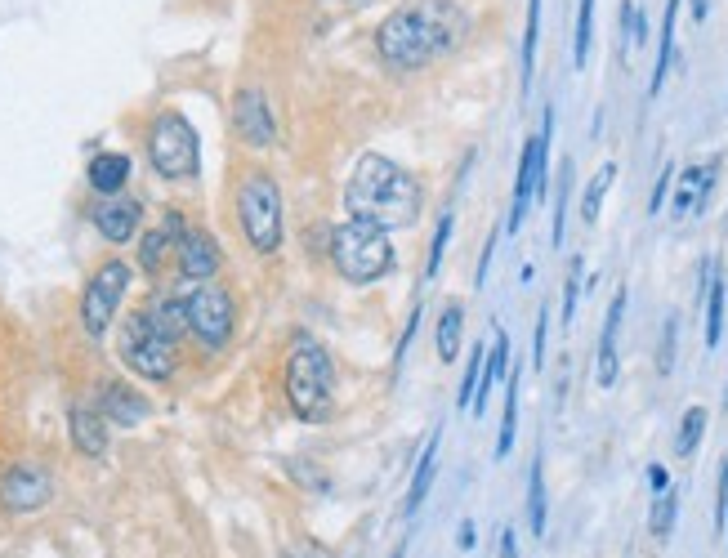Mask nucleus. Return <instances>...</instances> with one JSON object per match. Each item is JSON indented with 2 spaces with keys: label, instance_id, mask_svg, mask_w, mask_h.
Segmentation results:
<instances>
[{
  "label": "nucleus",
  "instance_id": "a878e982",
  "mask_svg": "<svg viewBox=\"0 0 728 558\" xmlns=\"http://www.w3.org/2000/svg\"><path fill=\"white\" fill-rule=\"evenodd\" d=\"M461 331H465V309L461 304H447L443 317H438V358L452 362L461 353Z\"/></svg>",
  "mask_w": 728,
  "mask_h": 558
},
{
  "label": "nucleus",
  "instance_id": "f257e3e1",
  "mask_svg": "<svg viewBox=\"0 0 728 558\" xmlns=\"http://www.w3.org/2000/svg\"><path fill=\"white\" fill-rule=\"evenodd\" d=\"M465 36L469 14L461 0H411L376 27V50L398 72H420V67L461 50Z\"/></svg>",
  "mask_w": 728,
  "mask_h": 558
},
{
  "label": "nucleus",
  "instance_id": "0eeeda50",
  "mask_svg": "<svg viewBox=\"0 0 728 558\" xmlns=\"http://www.w3.org/2000/svg\"><path fill=\"white\" fill-rule=\"evenodd\" d=\"M117 349H121V362H126L134 375H143V380H170V375H175V340H170L148 313H134L130 322L121 326Z\"/></svg>",
  "mask_w": 728,
  "mask_h": 558
},
{
  "label": "nucleus",
  "instance_id": "37998d69",
  "mask_svg": "<svg viewBox=\"0 0 728 558\" xmlns=\"http://www.w3.org/2000/svg\"><path fill=\"white\" fill-rule=\"evenodd\" d=\"M648 483H653L657 492H666V483H670V478H666V469H662V465H653V469H648Z\"/></svg>",
  "mask_w": 728,
  "mask_h": 558
},
{
  "label": "nucleus",
  "instance_id": "473e14b6",
  "mask_svg": "<svg viewBox=\"0 0 728 558\" xmlns=\"http://www.w3.org/2000/svg\"><path fill=\"white\" fill-rule=\"evenodd\" d=\"M675 509H679V496L670 492H657V505H653V518H648V527H653V536L657 541H666L670 536V527H675Z\"/></svg>",
  "mask_w": 728,
  "mask_h": 558
},
{
  "label": "nucleus",
  "instance_id": "cd10ccee",
  "mask_svg": "<svg viewBox=\"0 0 728 558\" xmlns=\"http://www.w3.org/2000/svg\"><path fill=\"white\" fill-rule=\"evenodd\" d=\"M536 41H541V0H528V32H523V94L532 90V72H536Z\"/></svg>",
  "mask_w": 728,
  "mask_h": 558
},
{
  "label": "nucleus",
  "instance_id": "79ce46f5",
  "mask_svg": "<svg viewBox=\"0 0 728 558\" xmlns=\"http://www.w3.org/2000/svg\"><path fill=\"white\" fill-rule=\"evenodd\" d=\"M715 523L728 527V460H724V474H720V514H715Z\"/></svg>",
  "mask_w": 728,
  "mask_h": 558
},
{
  "label": "nucleus",
  "instance_id": "f8f14e48",
  "mask_svg": "<svg viewBox=\"0 0 728 558\" xmlns=\"http://www.w3.org/2000/svg\"><path fill=\"white\" fill-rule=\"evenodd\" d=\"M715 179H720V161H697V166H688L679 179H670V215L675 219L702 215L711 192H715Z\"/></svg>",
  "mask_w": 728,
  "mask_h": 558
},
{
  "label": "nucleus",
  "instance_id": "e433bc0d",
  "mask_svg": "<svg viewBox=\"0 0 728 558\" xmlns=\"http://www.w3.org/2000/svg\"><path fill=\"white\" fill-rule=\"evenodd\" d=\"M568 179H572V161H563V179H559V197H554V246H563V228H568Z\"/></svg>",
  "mask_w": 728,
  "mask_h": 558
},
{
  "label": "nucleus",
  "instance_id": "2f4dec72",
  "mask_svg": "<svg viewBox=\"0 0 728 558\" xmlns=\"http://www.w3.org/2000/svg\"><path fill=\"white\" fill-rule=\"evenodd\" d=\"M590 36H595V0H581L577 5V41H572V63L586 67L590 59Z\"/></svg>",
  "mask_w": 728,
  "mask_h": 558
},
{
  "label": "nucleus",
  "instance_id": "ea45409f",
  "mask_svg": "<svg viewBox=\"0 0 728 558\" xmlns=\"http://www.w3.org/2000/svg\"><path fill=\"white\" fill-rule=\"evenodd\" d=\"M545 362V309L536 317V335H532V367H541Z\"/></svg>",
  "mask_w": 728,
  "mask_h": 558
},
{
  "label": "nucleus",
  "instance_id": "c03bdc74",
  "mask_svg": "<svg viewBox=\"0 0 728 558\" xmlns=\"http://www.w3.org/2000/svg\"><path fill=\"white\" fill-rule=\"evenodd\" d=\"M501 558H519V545H514V532H501Z\"/></svg>",
  "mask_w": 728,
  "mask_h": 558
},
{
  "label": "nucleus",
  "instance_id": "49530a36",
  "mask_svg": "<svg viewBox=\"0 0 728 558\" xmlns=\"http://www.w3.org/2000/svg\"><path fill=\"white\" fill-rule=\"evenodd\" d=\"M706 14H711V0H693V18H697V23H706Z\"/></svg>",
  "mask_w": 728,
  "mask_h": 558
},
{
  "label": "nucleus",
  "instance_id": "423d86ee",
  "mask_svg": "<svg viewBox=\"0 0 728 558\" xmlns=\"http://www.w3.org/2000/svg\"><path fill=\"white\" fill-rule=\"evenodd\" d=\"M148 161L161 179H197L201 170V148L197 130L184 112H161L148 130Z\"/></svg>",
  "mask_w": 728,
  "mask_h": 558
},
{
  "label": "nucleus",
  "instance_id": "1a4fd4ad",
  "mask_svg": "<svg viewBox=\"0 0 728 558\" xmlns=\"http://www.w3.org/2000/svg\"><path fill=\"white\" fill-rule=\"evenodd\" d=\"M126 291H130V264L126 259H108V264L90 277V286H85V295H81V322H85V331H90L94 340L112 326V317H117Z\"/></svg>",
  "mask_w": 728,
  "mask_h": 558
},
{
  "label": "nucleus",
  "instance_id": "4468645a",
  "mask_svg": "<svg viewBox=\"0 0 728 558\" xmlns=\"http://www.w3.org/2000/svg\"><path fill=\"white\" fill-rule=\"evenodd\" d=\"M175 255H179V273H184L188 282H210V277L219 273V264H224L219 242L206 233V228H184Z\"/></svg>",
  "mask_w": 728,
  "mask_h": 558
},
{
  "label": "nucleus",
  "instance_id": "c85d7f7f",
  "mask_svg": "<svg viewBox=\"0 0 728 558\" xmlns=\"http://www.w3.org/2000/svg\"><path fill=\"white\" fill-rule=\"evenodd\" d=\"M612 179H617V166H599V175L590 179V188H586V197H581V219L586 224H595L599 219V210H603V197H608V188H612Z\"/></svg>",
  "mask_w": 728,
  "mask_h": 558
},
{
  "label": "nucleus",
  "instance_id": "4be33fe9",
  "mask_svg": "<svg viewBox=\"0 0 728 558\" xmlns=\"http://www.w3.org/2000/svg\"><path fill=\"white\" fill-rule=\"evenodd\" d=\"M438 442H443V434H429L425 451H420V460H416V478H411V492H407V514H416L429 496V483H434V474H438Z\"/></svg>",
  "mask_w": 728,
  "mask_h": 558
},
{
  "label": "nucleus",
  "instance_id": "dca6fc26",
  "mask_svg": "<svg viewBox=\"0 0 728 558\" xmlns=\"http://www.w3.org/2000/svg\"><path fill=\"white\" fill-rule=\"evenodd\" d=\"M67 425H72V442H76V451H81V456H94L99 460L103 451H108V420H103V411L94 407V402H76L72 407V420H67Z\"/></svg>",
  "mask_w": 728,
  "mask_h": 558
},
{
  "label": "nucleus",
  "instance_id": "4c0bfd02",
  "mask_svg": "<svg viewBox=\"0 0 728 558\" xmlns=\"http://www.w3.org/2000/svg\"><path fill=\"white\" fill-rule=\"evenodd\" d=\"M577 295H581V259H572V264H568V282H563V326H572Z\"/></svg>",
  "mask_w": 728,
  "mask_h": 558
},
{
  "label": "nucleus",
  "instance_id": "7ed1b4c3",
  "mask_svg": "<svg viewBox=\"0 0 728 558\" xmlns=\"http://www.w3.org/2000/svg\"><path fill=\"white\" fill-rule=\"evenodd\" d=\"M286 402L300 420L322 425L335 411V367L331 353L313 335H295L286 353Z\"/></svg>",
  "mask_w": 728,
  "mask_h": 558
},
{
  "label": "nucleus",
  "instance_id": "6e6552de",
  "mask_svg": "<svg viewBox=\"0 0 728 558\" xmlns=\"http://www.w3.org/2000/svg\"><path fill=\"white\" fill-rule=\"evenodd\" d=\"M184 317H188V331L197 335L206 349H224L228 335H233V322H237V309H233V295L224 286L210 282H197L193 291L184 295Z\"/></svg>",
  "mask_w": 728,
  "mask_h": 558
},
{
  "label": "nucleus",
  "instance_id": "c9c22d12",
  "mask_svg": "<svg viewBox=\"0 0 728 558\" xmlns=\"http://www.w3.org/2000/svg\"><path fill=\"white\" fill-rule=\"evenodd\" d=\"M483 344H478L474 353H469V367H465V380H461V393H456V407L469 411V402H474V389H478V375H483Z\"/></svg>",
  "mask_w": 728,
  "mask_h": 558
},
{
  "label": "nucleus",
  "instance_id": "72a5a7b5",
  "mask_svg": "<svg viewBox=\"0 0 728 558\" xmlns=\"http://www.w3.org/2000/svg\"><path fill=\"white\" fill-rule=\"evenodd\" d=\"M621 32H626V50H635V45H644V36H648V23H644V9H639L635 0H626V5H621Z\"/></svg>",
  "mask_w": 728,
  "mask_h": 558
},
{
  "label": "nucleus",
  "instance_id": "39448f33",
  "mask_svg": "<svg viewBox=\"0 0 728 558\" xmlns=\"http://www.w3.org/2000/svg\"><path fill=\"white\" fill-rule=\"evenodd\" d=\"M237 210H242L246 242L260 255H273L282 246V188L268 170H251L237 188Z\"/></svg>",
  "mask_w": 728,
  "mask_h": 558
},
{
  "label": "nucleus",
  "instance_id": "6ab92c4d",
  "mask_svg": "<svg viewBox=\"0 0 728 558\" xmlns=\"http://www.w3.org/2000/svg\"><path fill=\"white\" fill-rule=\"evenodd\" d=\"M99 411H103V420H108V425L130 429V425H139V420L148 416V402H143L134 389H126V384H103Z\"/></svg>",
  "mask_w": 728,
  "mask_h": 558
},
{
  "label": "nucleus",
  "instance_id": "2eb2a0df",
  "mask_svg": "<svg viewBox=\"0 0 728 558\" xmlns=\"http://www.w3.org/2000/svg\"><path fill=\"white\" fill-rule=\"evenodd\" d=\"M90 219H94V228H99L112 246H121V242H130V237L139 233L143 210H139V201H134V197H121V192H117V197L99 201Z\"/></svg>",
  "mask_w": 728,
  "mask_h": 558
},
{
  "label": "nucleus",
  "instance_id": "a18cd8bd",
  "mask_svg": "<svg viewBox=\"0 0 728 558\" xmlns=\"http://www.w3.org/2000/svg\"><path fill=\"white\" fill-rule=\"evenodd\" d=\"M461 550H474V523H461Z\"/></svg>",
  "mask_w": 728,
  "mask_h": 558
},
{
  "label": "nucleus",
  "instance_id": "de8ad7c7",
  "mask_svg": "<svg viewBox=\"0 0 728 558\" xmlns=\"http://www.w3.org/2000/svg\"><path fill=\"white\" fill-rule=\"evenodd\" d=\"M335 5H362V0H335Z\"/></svg>",
  "mask_w": 728,
  "mask_h": 558
},
{
  "label": "nucleus",
  "instance_id": "7c9ffc66",
  "mask_svg": "<svg viewBox=\"0 0 728 558\" xmlns=\"http://www.w3.org/2000/svg\"><path fill=\"white\" fill-rule=\"evenodd\" d=\"M148 317H152V322L161 326V331L170 335V340H179V335L188 331V317H184V300H170V295H166V300H157V304H152V309H148Z\"/></svg>",
  "mask_w": 728,
  "mask_h": 558
},
{
  "label": "nucleus",
  "instance_id": "aec40b11",
  "mask_svg": "<svg viewBox=\"0 0 728 558\" xmlns=\"http://www.w3.org/2000/svg\"><path fill=\"white\" fill-rule=\"evenodd\" d=\"M510 371V335L505 331H496V340H492V353H483V375H478V389H474V402H469V411L474 416H483L487 411V393L496 389V380Z\"/></svg>",
  "mask_w": 728,
  "mask_h": 558
},
{
  "label": "nucleus",
  "instance_id": "412c9836",
  "mask_svg": "<svg viewBox=\"0 0 728 558\" xmlns=\"http://www.w3.org/2000/svg\"><path fill=\"white\" fill-rule=\"evenodd\" d=\"M90 188L94 192H103V197H117L121 188L130 184V157L126 152H94V161H90Z\"/></svg>",
  "mask_w": 728,
  "mask_h": 558
},
{
  "label": "nucleus",
  "instance_id": "f3484780",
  "mask_svg": "<svg viewBox=\"0 0 728 558\" xmlns=\"http://www.w3.org/2000/svg\"><path fill=\"white\" fill-rule=\"evenodd\" d=\"M621 317H626V291L612 295L608 322H603V335H599V358H595L599 389H612V384H617V335H621Z\"/></svg>",
  "mask_w": 728,
  "mask_h": 558
},
{
  "label": "nucleus",
  "instance_id": "5701e85b",
  "mask_svg": "<svg viewBox=\"0 0 728 558\" xmlns=\"http://www.w3.org/2000/svg\"><path fill=\"white\" fill-rule=\"evenodd\" d=\"M724 335V273L720 264L706 268V349H715Z\"/></svg>",
  "mask_w": 728,
  "mask_h": 558
},
{
  "label": "nucleus",
  "instance_id": "b1692460",
  "mask_svg": "<svg viewBox=\"0 0 728 558\" xmlns=\"http://www.w3.org/2000/svg\"><path fill=\"white\" fill-rule=\"evenodd\" d=\"M675 18H679V0H666V18H662V45H657V67L653 81H648V94H662L670 59H675Z\"/></svg>",
  "mask_w": 728,
  "mask_h": 558
},
{
  "label": "nucleus",
  "instance_id": "a19ab883",
  "mask_svg": "<svg viewBox=\"0 0 728 558\" xmlns=\"http://www.w3.org/2000/svg\"><path fill=\"white\" fill-rule=\"evenodd\" d=\"M670 179H675V170L666 166V170H662V179H657V188H653V201H648V210H653V215L662 210V201H666V192H670Z\"/></svg>",
  "mask_w": 728,
  "mask_h": 558
},
{
  "label": "nucleus",
  "instance_id": "ddd939ff",
  "mask_svg": "<svg viewBox=\"0 0 728 558\" xmlns=\"http://www.w3.org/2000/svg\"><path fill=\"white\" fill-rule=\"evenodd\" d=\"M233 125H237V134H242V143H251V148H273V143H277L273 108H268L264 90H255V85H246V90L237 94Z\"/></svg>",
  "mask_w": 728,
  "mask_h": 558
},
{
  "label": "nucleus",
  "instance_id": "09e8293b",
  "mask_svg": "<svg viewBox=\"0 0 728 558\" xmlns=\"http://www.w3.org/2000/svg\"><path fill=\"white\" fill-rule=\"evenodd\" d=\"M394 558H402V550H398V554H394Z\"/></svg>",
  "mask_w": 728,
  "mask_h": 558
},
{
  "label": "nucleus",
  "instance_id": "9b49d317",
  "mask_svg": "<svg viewBox=\"0 0 728 558\" xmlns=\"http://www.w3.org/2000/svg\"><path fill=\"white\" fill-rule=\"evenodd\" d=\"M50 496H54V478L36 460H14V465L0 469V505L9 514H32V509L50 505Z\"/></svg>",
  "mask_w": 728,
  "mask_h": 558
},
{
  "label": "nucleus",
  "instance_id": "58836bf2",
  "mask_svg": "<svg viewBox=\"0 0 728 558\" xmlns=\"http://www.w3.org/2000/svg\"><path fill=\"white\" fill-rule=\"evenodd\" d=\"M657 367H662V375H670V367H675V317H670L662 331V358H657Z\"/></svg>",
  "mask_w": 728,
  "mask_h": 558
},
{
  "label": "nucleus",
  "instance_id": "a211bd4d",
  "mask_svg": "<svg viewBox=\"0 0 728 558\" xmlns=\"http://www.w3.org/2000/svg\"><path fill=\"white\" fill-rule=\"evenodd\" d=\"M179 237H184V215H179V210H166L161 228H152V233L139 242V268L143 273H161V264H166V255L179 246Z\"/></svg>",
  "mask_w": 728,
  "mask_h": 558
},
{
  "label": "nucleus",
  "instance_id": "bb28decb",
  "mask_svg": "<svg viewBox=\"0 0 728 558\" xmlns=\"http://www.w3.org/2000/svg\"><path fill=\"white\" fill-rule=\"evenodd\" d=\"M528 527H532V536H545V469H541V456L532 460V474H528Z\"/></svg>",
  "mask_w": 728,
  "mask_h": 558
},
{
  "label": "nucleus",
  "instance_id": "f704fd0d",
  "mask_svg": "<svg viewBox=\"0 0 728 558\" xmlns=\"http://www.w3.org/2000/svg\"><path fill=\"white\" fill-rule=\"evenodd\" d=\"M447 242H452V210H447V215L438 219V228H434V246H429V264H425V277H434L438 268H443Z\"/></svg>",
  "mask_w": 728,
  "mask_h": 558
},
{
  "label": "nucleus",
  "instance_id": "c756f323",
  "mask_svg": "<svg viewBox=\"0 0 728 558\" xmlns=\"http://www.w3.org/2000/svg\"><path fill=\"white\" fill-rule=\"evenodd\" d=\"M702 434H706V407H688V411H684V420H679V438H675L679 460L693 456L697 442H702Z\"/></svg>",
  "mask_w": 728,
  "mask_h": 558
},
{
  "label": "nucleus",
  "instance_id": "9d476101",
  "mask_svg": "<svg viewBox=\"0 0 728 558\" xmlns=\"http://www.w3.org/2000/svg\"><path fill=\"white\" fill-rule=\"evenodd\" d=\"M550 134H554V112L545 108V121H541V134L523 143V157H519V184H514V206H510V233H519L523 219L532 210V197L545 192V170H550Z\"/></svg>",
  "mask_w": 728,
  "mask_h": 558
},
{
  "label": "nucleus",
  "instance_id": "20e7f679",
  "mask_svg": "<svg viewBox=\"0 0 728 558\" xmlns=\"http://www.w3.org/2000/svg\"><path fill=\"white\" fill-rule=\"evenodd\" d=\"M331 259H335L344 282L367 286L394 268V246H389L385 228L367 224V219H344V224L331 233Z\"/></svg>",
  "mask_w": 728,
  "mask_h": 558
},
{
  "label": "nucleus",
  "instance_id": "393cba45",
  "mask_svg": "<svg viewBox=\"0 0 728 558\" xmlns=\"http://www.w3.org/2000/svg\"><path fill=\"white\" fill-rule=\"evenodd\" d=\"M514 434H519V371H510V380H505V420H501V438H496V460L510 456Z\"/></svg>",
  "mask_w": 728,
  "mask_h": 558
},
{
  "label": "nucleus",
  "instance_id": "f03ea898",
  "mask_svg": "<svg viewBox=\"0 0 728 558\" xmlns=\"http://www.w3.org/2000/svg\"><path fill=\"white\" fill-rule=\"evenodd\" d=\"M344 206H349V219H367V224L394 233V228H411L420 219V184L398 161L367 152L349 175Z\"/></svg>",
  "mask_w": 728,
  "mask_h": 558
}]
</instances>
